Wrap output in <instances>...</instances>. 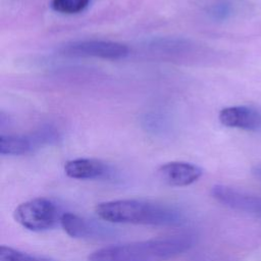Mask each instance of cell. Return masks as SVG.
I'll return each instance as SVG.
<instances>
[{"label": "cell", "mask_w": 261, "mask_h": 261, "mask_svg": "<svg viewBox=\"0 0 261 261\" xmlns=\"http://www.w3.org/2000/svg\"><path fill=\"white\" fill-rule=\"evenodd\" d=\"M57 206L49 199L35 198L18 205L14 210V219L32 231H44L60 221Z\"/></svg>", "instance_id": "cell-3"}, {"label": "cell", "mask_w": 261, "mask_h": 261, "mask_svg": "<svg viewBox=\"0 0 261 261\" xmlns=\"http://www.w3.org/2000/svg\"><path fill=\"white\" fill-rule=\"evenodd\" d=\"M37 148L32 136L1 135L0 153L2 155H23Z\"/></svg>", "instance_id": "cell-8"}, {"label": "cell", "mask_w": 261, "mask_h": 261, "mask_svg": "<svg viewBox=\"0 0 261 261\" xmlns=\"http://www.w3.org/2000/svg\"><path fill=\"white\" fill-rule=\"evenodd\" d=\"M64 172L68 177L75 179H97L106 177L110 173V168L98 159L76 158L65 163Z\"/></svg>", "instance_id": "cell-7"}, {"label": "cell", "mask_w": 261, "mask_h": 261, "mask_svg": "<svg viewBox=\"0 0 261 261\" xmlns=\"http://www.w3.org/2000/svg\"><path fill=\"white\" fill-rule=\"evenodd\" d=\"M90 0H52L51 7L60 13L74 14L87 8Z\"/></svg>", "instance_id": "cell-11"}, {"label": "cell", "mask_w": 261, "mask_h": 261, "mask_svg": "<svg viewBox=\"0 0 261 261\" xmlns=\"http://www.w3.org/2000/svg\"><path fill=\"white\" fill-rule=\"evenodd\" d=\"M0 261H54L49 258L28 254L7 246L0 247Z\"/></svg>", "instance_id": "cell-10"}, {"label": "cell", "mask_w": 261, "mask_h": 261, "mask_svg": "<svg viewBox=\"0 0 261 261\" xmlns=\"http://www.w3.org/2000/svg\"><path fill=\"white\" fill-rule=\"evenodd\" d=\"M61 53L73 57H96L103 59H121L128 55L124 44L104 40H84L66 44Z\"/></svg>", "instance_id": "cell-4"}, {"label": "cell", "mask_w": 261, "mask_h": 261, "mask_svg": "<svg viewBox=\"0 0 261 261\" xmlns=\"http://www.w3.org/2000/svg\"><path fill=\"white\" fill-rule=\"evenodd\" d=\"M219 121L233 128L258 130L261 128V112L251 106H230L219 112Z\"/></svg>", "instance_id": "cell-6"}, {"label": "cell", "mask_w": 261, "mask_h": 261, "mask_svg": "<svg viewBox=\"0 0 261 261\" xmlns=\"http://www.w3.org/2000/svg\"><path fill=\"white\" fill-rule=\"evenodd\" d=\"M203 170L196 164L182 161H171L161 165L158 177L170 187H186L194 184L202 176Z\"/></svg>", "instance_id": "cell-5"}, {"label": "cell", "mask_w": 261, "mask_h": 261, "mask_svg": "<svg viewBox=\"0 0 261 261\" xmlns=\"http://www.w3.org/2000/svg\"><path fill=\"white\" fill-rule=\"evenodd\" d=\"M95 211L101 219L112 223L178 226L186 222L185 214L174 206L138 199L102 202Z\"/></svg>", "instance_id": "cell-1"}, {"label": "cell", "mask_w": 261, "mask_h": 261, "mask_svg": "<svg viewBox=\"0 0 261 261\" xmlns=\"http://www.w3.org/2000/svg\"><path fill=\"white\" fill-rule=\"evenodd\" d=\"M194 244L189 233H178L140 242L110 245L94 251L89 261H167L182 254Z\"/></svg>", "instance_id": "cell-2"}, {"label": "cell", "mask_w": 261, "mask_h": 261, "mask_svg": "<svg viewBox=\"0 0 261 261\" xmlns=\"http://www.w3.org/2000/svg\"><path fill=\"white\" fill-rule=\"evenodd\" d=\"M60 224L64 231L71 238H89L96 231V227L90 221L70 212L61 214Z\"/></svg>", "instance_id": "cell-9"}]
</instances>
